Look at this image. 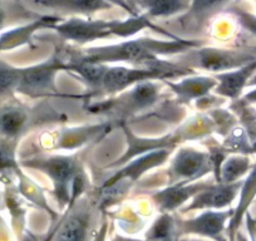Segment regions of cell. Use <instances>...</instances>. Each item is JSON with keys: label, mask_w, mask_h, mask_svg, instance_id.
<instances>
[{"label": "cell", "mask_w": 256, "mask_h": 241, "mask_svg": "<svg viewBox=\"0 0 256 241\" xmlns=\"http://www.w3.org/2000/svg\"><path fill=\"white\" fill-rule=\"evenodd\" d=\"M107 2H110V4L114 3L117 4V6H122V8L128 9L130 12H132V6H131V3H130V0H107Z\"/></svg>", "instance_id": "d4e9b609"}, {"label": "cell", "mask_w": 256, "mask_h": 241, "mask_svg": "<svg viewBox=\"0 0 256 241\" xmlns=\"http://www.w3.org/2000/svg\"><path fill=\"white\" fill-rule=\"evenodd\" d=\"M4 22H6V10H4V8L2 6V4H0V29L3 28Z\"/></svg>", "instance_id": "484cf974"}, {"label": "cell", "mask_w": 256, "mask_h": 241, "mask_svg": "<svg viewBox=\"0 0 256 241\" xmlns=\"http://www.w3.org/2000/svg\"><path fill=\"white\" fill-rule=\"evenodd\" d=\"M191 0H137L151 16H170L188 9Z\"/></svg>", "instance_id": "ba28073f"}, {"label": "cell", "mask_w": 256, "mask_h": 241, "mask_svg": "<svg viewBox=\"0 0 256 241\" xmlns=\"http://www.w3.org/2000/svg\"><path fill=\"white\" fill-rule=\"evenodd\" d=\"M16 164L13 144L9 140H0V171L13 168Z\"/></svg>", "instance_id": "d6986e66"}, {"label": "cell", "mask_w": 256, "mask_h": 241, "mask_svg": "<svg viewBox=\"0 0 256 241\" xmlns=\"http://www.w3.org/2000/svg\"><path fill=\"white\" fill-rule=\"evenodd\" d=\"M156 98V90L150 83H142L134 92V100L138 106H146L154 102Z\"/></svg>", "instance_id": "44dd1931"}, {"label": "cell", "mask_w": 256, "mask_h": 241, "mask_svg": "<svg viewBox=\"0 0 256 241\" xmlns=\"http://www.w3.org/2000/svg\"><path fill=\"white\" fill-rule=\"evenodd\" d=\"M26 113L19 108H9L0 113V132L6 137H14L26 124Z\"/></svg>", "instance_id": "30bf717a"}, {"label": "cell", "mask_w": 256, "mask_h": 241, "mask_svg": "<svg viewBox=\"0 0 256 241\" xmlns=\"http://www.w3.org/2000/svg\"><path fill=\"white\" fill-rule=\"evenodd\" d=\"M171 228H172L171 220H170V218L164 216V218H162L161 220L157 221L156 225L154 226V228L151 230L152 231L151 238H154V240H164V238H166L167 236L170 235V232H171Z\"/></svg>", "instance_id": "603a6c76"}, {"label": "cell", "mask_w": 256, "mask_h": 241, "mask_svg": "<svg viewBox=\"0 0 256 241\" xmlns=\"http://www.w3.org/2000/svg\"><path fill=\"white\" fill-rule=\"evenodd\" d=\"M245 100H250V102H256V90H252V92L248 93V94L245 96Z\"/></svg>", "instance_id": "4316f807"}, {"label": "cell", "mask_w": 256, "mask_h": 241, "mask_svg": "<svg viewBox=\"0 0 256 241\" xmlns=\"http://www.w3.org/2000/svg\"><path fill=\"white\" fill-rule=\"evenodd\" d=\"M20 70L10 68H0V96L10 92L18 87Z\"/></svg>", "instance_id": "e0dca14e"}, {"label": "cell", "mask_w": 256, "mask_h": 241, "mask_svg": "<svg viewBox=\"0 0 256 241\" xmlns=\"http://www.w3.org/2000/svg\"><path fill=\"white\" fill-rule=\"evenodd\" d=\"M164 46V43H154L152 40H134L120 44V46H110L106 49H100L94 59H126V60H134V59H144L148 54V50Z\"/></svg>", "instance_id": "7a4b0ae2"}, {"label": "cell", "mask_w": 256, "mask_h": 241, "mask_svg": "<svg viewBox=\"0 0 256 241\" xmlns=\"http://www.w3.org/2000/svg\"><path fill=\"white\" fill-rule=\"evenodd\" d=\"M241 186L240 184H230V185L221 186V188H215V190L208 191L202 194L198 198L196 206H214V208H222L228 205L235 198L238 194V188Z\"/></svg>", "instance_id": "9c48e42d"}, {"label": "cell", "mask_w": 256, "mask_h": 241, "mask_svg": "<svg viewBox=\"0 0 256 241\" xmlns=\"http://www.w3.org/2000/svg\"><path fill=\"white\" fill-rule=\"evenodd\" d=\"M192 188H171L160 195L161 198V204L166 208H172L174 206L184 202L190 195H191Z\"/></svg>", "instance_id": "ac0fdd59"}, {"label": "cell", "mask_w": 256, "mask_h": 241, "mask_svg": "<svg viewBox=\"0 0 256 241\" xmlns=\"http://www.w3.org/2000/svg\"><path fill=\"white\" fill-rule=\"evenodd\" d=\"M152 76V70H132L126 68H113L106 72L102 83L108 90H118L124 88L126 86L131 84L134 80H144L146 77Z\"/></svg>", "instance_id": "52a82bcc"}, {"label": "cell", "mask_w": 256, "mask_h": 241, "mask_svg": "<svg viewBox=\"0 0 256 241\" xmlns=\"http://www.w3.org/2000/svg\"><path fill=\"white\" fill-rule=\"evenodd\" d=\"M204 154L194 151H182L174 162V170L181 176L196 174L204 166Z\"/></svg>", "instance_id": "7c38bea8"}, {"label": "cell", "mask_w": 256, "mask_h": 241, "mask_svg": "<svg viewBox=\"0 0 256 241\" xmlns=\"http://www.w3.org/2000/svg\"><path fill=\"white\" fill-rule=\"evenodd\" d=\"M56 22H58V19L54 18V16H44V18L33 22V23L28 24V26H20V28L13 29V30L2 34V36H0V50L2 49L13 48V46L24 43L26 40H28L29 36L34 30L42 28V26H53Z\"/></svg>", "instance_id": "5b68a950"}, {"label": "cell", "mask_w": 256, "mask_h": 241, "mask_svg": "<svg viewBox=\"0 0 256 241\" xmlns=\"http://www.w3.org/2000/svg\"><path fill=\"white\" fill-rule=\"evenodd\" d=\"M228 215H230L228 212L205 214L198 218V222H192L191 226L194 228V230H198V232H204L206 235H216L222 230L224 222Z\"/></svg>", "instance_id": "4fadbf2b"}, {"label": "cell", "mask_w": 256, "mask_h": 241, "mask_svg": "<svg viewBox=\"0 0 256 241\" xmlns=\"http://www.w3.org/2000/svg\"><path fill=\"white\" fill-rule=\"evenodd\" d=\"M36 3L48 8L62 9L80 14L96 13L112 6V4L107 0H36Z\"/></svg>", "instance_id": "3957f363"}, {"label": "cell", "mask_w": 256, "mask_h": 241, "mask_svg": "<svg viewBox=\"0 0 256 241\" xmlns=\"http://www.w3.org/2000/svg\"><path fill=\"white\" fill-rule=\"evenodd\" d=\"M228 2V0H191L190 10L192 14L200 16V14H206L208 12L220 8Z\"/></svg>", "instance_id": "ffe728a7"}, {"label": "cell", "mask_w": 256, "mask_h": 241, "mask_svg": "<svg viewBox=\"0 0 256 241\" xmlns=\"http://www.w3.org/2000/svg\"><path fill=\"white\" fill-rule=\"evenodd\" d=\"M256 72V60L248 64L240 67L236 72L226 73L221 76V86L218 88L220 93L228 96V97H236L241 92L245 84L248 83V78Z\"/></svg>", "instance_id": "8992f818"}, {"label": "cell", "mask_w": 256, "mask_h": 241, "mask_svg": "<svg viewBox=\"0 0 256 241\" xmlns=\"http://www.w3.org/2000/svg\"><path fill=\"white\" fill-rule=\"evenodd\" d=\"M150 20L144 16L130 19L126 22H102V20H82V19H70L66 23L56 26L59 33L70 39L76 40H92L96 38H103L110 34L120 36H131L140 29L150 26Z\"/></svg>", "instance_id": "6da1fadb"}, {"label": "cell", "mask_w": 256, "mask_h": 241, "mask_svg": "<svg viewBox=\"0 0 256 241\" xmlns=\"http://www.w3.org/2000/svg\"><path fill=\"white\" fill-rule=\"evenodd\" d=\"M240 22L248 32L256 34V16L246 13H240Z\"/></svg>", "instance_id": "cb8c5ba5"}, {"label": "cell", "mask_w": 256, "mask_h": 241, "mask_svg": "<svg viewBox=\"0 0 256 241\" xmlns=\"http://www.w3.org/2000/svg\"><path fill=\"white\" fill-rule=\"evenodd\" d=\"M250 84H256V77H255V78H254V80H252V82H251V83H250Z\"/></svg>", "instance_id": "83f0119b"}, {"label": "cell", "mask_w": 256, "mask_h": 241, "mask_svg": "<svg viewBox=\"0 0 256 241\" xmlns=\"http://www.w3.org/2000/svg\"><path fill=\"white\" fill-rule=\"evenodd\" d=\"M255 195H256V166L255 168L252 170L250 176H248V178L245 181V184H244L240 206L238 208V214H236L235 220H232V226L238 225L241 215H242V212H245V210L248 208V206L250 205L251 200L255 198Z\"/></svg>", "instance_id": "9a60e30c"}, {"label": "cell", "mask_w": 256, "mask_h": 241, "mask_svg": "<svg viewBox=\"0 0 256 241\" xmlns=\"http://www.w3.org/2000/svg\"><path fill=\"white\" fill-rule=\"evenodd\" d=\"M44 167H46L49 174L56 180V182L59 185H64L67 182V180H70V174L73 172V164L72 161L68 158H56L48 161V164Z\"/></svg>", "instance_id": "5bb4252c"}, {"label": "cell", "mask_w": 256, "mask_h": 241, "mask_svg": "<svg viewBox=\"0 0 256 241\" xmlns=\"http://www.w3.org/2000/svg\"><path fill=\"white\" fill-rule=\"evenodd\" d=\"M87 221L80 216H72L62 226L56 241H86Z\"/></svg>", "instance_id": "8fae6325"}, {"label": "cell", "mask_w": 256, "mask_h": 241, "mask_svg": "<svg viewBox=\"0 0 256 241\" xmlns=\"http://www.w3.org/2000/svg\"><path fill=\"white\" fill-rule=\"evenodd\" d=\"M53 74L54 68L50 66H39L29 70H22L16 90L20 92H34L48 88L53 80Z\"/></svg>", "instance_id": "277c9868"}, {"label": "cell", "mask_w": 256, "mask_h": 241, "mask_svg": "<svg viewBox=\"0 0 256 241\" xmlns=\"http://www.w3.org/2000/svg\"><path fill=\"white\" fill-rule=\"evenodd\" d=\"M78 70L90 82H98V80L102 82L103 77L106 74L104 68L100 64H96V63H90H90H86V64L80 66Z\"/></svg>", "instance_id": "7402d4cb"}, {"label": "cell", "mask_w": 256, "mask_h": 241, "mask_svg": "<svg viewBox=\"0 0 256 241\" xmlns=\"http://www.w3.org/2000/svg\"><path fill=\"white\" fill-rule=\"evenodd\" d=\"M248 160L245 157H235L231 158L228 164H225V168L222 171V178L225 182L231 184L236 178L245 174L248 170Z\"/></svg>", "instance_id": "2e32d148"}]
</instances>
